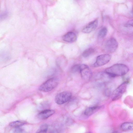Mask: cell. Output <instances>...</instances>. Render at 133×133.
I'll use <instances>...</instances> for the list:
<instances>
[{"mask_svg":"<svg viewBox=\"0 0 133 133\" xmlns=\"http://www.w3.org/2000/svg\"><path fill=\"white\" fill-rule=\"evenodd\" d=\"M128 67L125 64L117 63L106 68L105 72L113 78L126 74L129 71Z\"/></svg>","mask_w":133,"mask_h":133,"instance_id":"obj_1","label":"cell"},{"mask_svg":"<svg viewBox=\"0 0 133 133\" xmlns=\"http://www.w3.org/2000/svg\"><path fill=\"white\" fill-rule=\"evenodd\" d=\"M118 45V43L116 39L114 38H111L104 42L102 46L103 49L106 52L113 53L116 51Z\"/></svg>","mask_w":133,"mask_h":133,"instance_id":"obj_2","label":"cell"},{"mask_svg":"<svg viewBox=\"0 0 133 133\" xmlns=\"http://www.w3.org/2000/svg\"><path fill=\"white\" fill-rule=\"evenodd\" d=\"M58 84L57 79L52 78L47 80L39 87V90L44 92H48L55 88Z\"/></svg>","mask_w":133,"mask_h":133,"instance_id":"obj_3","label":"cell"},{"mask_svg":"<svg viewBox=\"0 0 133 133\" xmlns=\"http://www.w3.org/2000/svg\"><path fill=\"white\" fill-rule=\"evenodd\" d=\"M71 97L72 94L70 91H63L58 93L56 95L55 101L58 104H62L69 101Z\"/></svg>","mask_w":133,"mask_h":133,"instance_id":"obj_4","label":"cell"},{"mask_svg":"<svg viewBox=\"0 0 133 133\" xmlns=\"http://www.w3.org/2000/svg\"><path fill=\"white\" fill-rule=\"evenodd\" d=\"M128 82V81L123 82L113 91L112 94V101L117 100L121 98L126 90Z\"/></svg>","mask_w":133,"mask_h":133,"instance_id":"obj_5","label":"cell"},{"mask_svg":"<svg viewBox=\"0 0 133 133\" xmlns=\"http://www.w3.org/2000/svg\"><path fill=\"white\" fill-rule=\"evenodd\" d=\"M111 58V56L109 54H102L98 56L96 58L94 66L95 67L101 66L108 63Z\"/></svg>","mask_w":133,"mask_h":133,"instance_id":"obj_6","label":"cell"},{"mask_svg":"<svg viewBox=\"0 0 133 133\" xmlns=\"http://www.w3.org/2000/svg\"><path fill=\"white\" fill-rule=\"evenodd\" d=\"M80 73L82 78L84 80H89L92 76V72L87 65L85 64H81Z\"/></svg>","mask_w":133,"mask_h":133,"instance_id":"obj_7","label":"cell"},{"mask_svg":"<svg viewBox=\"0 0 133 133\" xmlns=\"http://www.w3.org/2000/svg\"><path fill=\"white\" fill-rule=\"evenodd\" d=\"M98 23L97 19L90 22L82 29V31L84 33H88L93 31L97 28Z\"/></svg>","mask_w":133,"mask_h":133,"instance_id":"obj_8","label":"cell"},{"mask_svg":"<svg viewBox=\"0 0 133 133\" xmlns=\"http://www.w3.org/2000/svg\"><path fill=\"white\" fill-rule=\"evenodd\" d=\"M55 113V111L52 110L46 109L39 112L37 115L38 117L40 119H45L48 118Z\"/></svg>","mask_w":133,"mask_h":133,"instance_id":"obj_9","label":"cell"},{"mask_svg":"<svg viewBox=\"0 0 133 133\" xmlns=\"http://www.w3.org/2000/svg\"><path fill=\"white\" fill-rule=\"evenodd\" d=\"M77 39L76 34L74 32H69L65 34L62 37V39L65 42L72 43L75 42Z\"/></svg>","mask_w":133,"mask_h":133,"instance_id":"obj_10","label":"cell"},{"mask_svg":"<svg viewBox=\"0 0 133 133\" xmlns=\"http://www.w3.org/2000/svg\"><path fill=\"white\" fill-rule=\"evenodd\" d=\"M101 106H95L90 107L87 108L84 112V114L87 116H89L98 111L101 108Z\"/></svg>","mask_w":133,"mask_h":133,"instance_id":"obj_11","label":"cell"},{"mask_svg":"<svg viewBox=\"0 0 133 133\" xmlns=\"http://www.w3.org/2000/svg\"><path fill=\"white\" fill-rule=\"evenodd\" d=\"M121 129L123 131H126L133 130V123L125 122L120 126Z\"/></svg>","mask_w":133,"mask_h":133,"instance_id":"obj_12","label":"cell"},{"mask_svg":"<svg viewBox=\"0 0 133 133\" xmlns=\"http://www.w3.org/2000/svg\"><path fill=\"white\" fill-rule=\"evenodd\" d=\"M26 122L23 121H16L10 123L9 125L13 128H17L21 127V126L26 124Z\"/></svg>","mask_w":133,"mask_h":133,"instance_id":"obj_13","label":"cell"},{"mask_svg":"<svg viewBox=\"0 0 133 133\" xmlns=\"http://www.w3.org/2000/svg\"><path fill=\"white\" fill-rule=\"evenodd\" d=\"M95 49L90 48L87 49L83 52L82 55L84 57H88L93 54L95 52Z\"/></svg>","mask_w":133,"mask_h":133,"instance_id":"obj_14","label":"cell"},{"mask_svg":"<svg viewBox=\"0 0 133 133\" xmlns=\"http://www.w3.org/2000/svg\"><path fill=\"white\" fill-rule=\"evenodd\" d=\"M107 32V29L105 27H103L99 31L98 33V37L100 38H103L106 36Z\"/></svg>","mask_w":133,"mask_h":133,"instance_id":"obj_15","label":"cell"},{"mask_svg":"<svg viewBox=\"0 0 133 133\" xmlns=\"http://www.w3.org/2000/svg\"><path fill=\"white\" fill-rule=\"evenodd\" d=\"M48 127V125L46 124H42L36 133H46Z\"/></svg>","mask_w":133,"mask_h":133,"instance_id":"obj_16","label":"cell"},{"mask_svg":"<svg viewBox=\"0 0 133 133\" xmlns=\"http://www.w3.org/2000/svg\"><path fill=\"white\" fill-rule=\"evenodd\" d=\"M81 64H76L74 65L71 68V72L73 73L79 72L80 69Z\"/></svg>","mask_w":133,"mask_h":133,"instance_id":"obj_17","label":"cell"},{"mask_svg":"<svg viewBox=\"0 0 133 133\" xmlns=\"http://www.w3.org/2000/svg\"><path fill=\"white\" fill-rule=\"evenodd\" d=\"M124 26L126 27H133V19L128 21L125 24Z\"/></svg>","mask_w":133,"mask_h":133,"instance_id":"obj_18","label":"cell"},{"mask_svg":"<svg viewBox=\"0 0 133 133\" xmlns=\"http://www.w3.org/2000/svg\"><path fill=\"white\" fill-rule=\"evenodd\" d=\"M23 131V129L20 127L15 128L14 130L15 133H22Z\"/></svg>","mask_w":133,"mask_h":133,"instance_id":"obj_19","label":"cell"},{"mask_svg":"<svg viewBox=\"0 0 133 133\" xmlns=\"http://www.w3.org/2000/svg\"><path fill=\"white\" fill-rule=\"evenodd\" d=\"M104 93L106 96H108L111 95V91L109 89H107L104 90Z\"/></svg>","mask_w":133,"mask_h":133,"instance_id":"obj_20","label":"cell"},{"mask_svg":"<svg viewBox=\"0 0 133 133\" xmlns=\"http://www.w3.org/2000/svg\"><path fill=\"white\" fill-rule=\"evenodd\" d=\"M112 133H119L117 132H115Z\"/></svg>","mask_w":133,"mask_h":133,"instance_id":"obj_21","label":"cell"},{"mask_svg":"<svg viewBox=\"0 0 133 133\" xmlns=\"http://www.w3.org/2000/svg\"><path fill=\"white\" fill-rule=\"evenodd\" d=\"M132 14H133V10H132Z\"/></svg>","mask_w":133,"mask_h":133,"instance_id":"obj_22","label":"cell"}]
</instances>
